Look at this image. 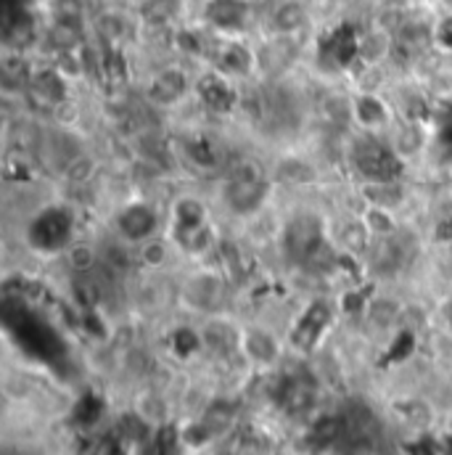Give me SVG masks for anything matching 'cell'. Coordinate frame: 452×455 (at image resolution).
Instances as JSON below:
<instances>
[{
	"label": "cell",
	"instance_id": "obj_1",
	"mask_svg": "<svg viewBox=\"0 0 452 455\" xmlns=\"http://www.w3.org/2000/svg\"><path fill=\"white\" fill-rule=\"evenodd\" d=\"M267 178L259 170V164L254 162H241L238 167L230 170L226 186V202L227 207L235 215H249L257 212L262 207V202L267 199Z\"/></svg>",
	"mask_w": 452,
	"mask_h": 455
},
{
	"label": "cell",
	"instance_id": "obj_2",
	"mask_svg": "<svg viewBox=\"0 0 452 455\" xmlns=\"http://www.w3.org/2000/svg\"><path fill=\"white\" fill-rule=\"evenodd\" d=\"M72 228L75 220L64 207H48L32 220L27 238L37 251H61L72 238Z\"/></svg>",
	"mask_w": 452,
	"mask_h": 455
},
{
	"label": "cell",
	"instance_id": "obj_3",
	"mask_svg": "<svg viewBox=\"0 0 452 455\" xmlns=\"http://www.w3.org/2000/svg\"><path fill=\"white\" fill-rule=\"evenodd\" d=\"M357 170L373 183H394L402 170V162L394 148L378 143H362L357 151Z\"/></svg>",
	"mask_w": 452,
	"mask_h": 455
},
{
	"label": "cell",
	"instance_id": "obj_4",
	"mask_svg": "<svg viewBox=\"0 0 452 455\" xmlns=\"http://www.w3.org/2000/svg\"><path fill=\"white\" fill-rule=\"evenodd\" d=\"M323 226L315 215L302 212L297 215L289 228H286V251L297 259V262H307L321 246H323Z\"/></svg>",
	"mask_w": 452,
	"mask_h": 455
},
{
	"label": "cell",
	"instance_id": "obj_5",
	"mask_svg": "<svg viewBox=\"0 0 452 455\" xmlns=\"http://www.w3.org/2000/svg\"><path fill=\"white\" fill-rule=\"evenodd\" d=\"M202 13H204V21L218 35H238L249 27L251 3L249 0H207Z\"/></svg>",
	"mask_w": 452,
	"mask_h": 455
},
{
	"label": "cell",
	"instance_id": "obj_6",
	"mask_svg": "<svg viewBox=\"0 0 452 455\" xmlns=\"http://www.w3.org/2000/svg\"><path fill=\"white\" fill-rule=\"evenodd\" d=\"M116 230L130 243L151 241V235L159 230V215L151 204H127L116 215Z\"/></svg>",
	"mask_w": 452,
	"mask_h": 455
},
{
	"label": "cell",
	"instance_id": "obj_7",
	"mask_svg": "<svg viewBox=\"0 0 452 455\" xmlns=\"http://www.w3.org/2000/svg\"><path fill=\"white\" fill-rule=\"evenodd\" d=\"M212 61H215V69L226 77H246L251 69H254V53L241 43V40H233L226 37L215 45L212 51Z\"/></svg>",
	"mask_w": 452,
	"mask_h": 455
},
{
	"label": "cell",
	"instance_id": "obj_8",
	"mask_svg": "<svg viewBox=\"0 0 452 455\" xmlns=\"http://www.w3.org/2000/svg\"><path fill=\"white\" fill-rule=\"evenodd\" d=\"M188 93V77L183 69L178 67H170V69H162L151 85H148V99L159 107H172L178 104L183 96Z\"/></svg>",
	"mask_w": 452,
	"mask_h": 455
},
{
	"label": "cell",
	"instance_id": "obj_9",
	"mask_svg": "<svg viewBox=\"0 0 452 455\" xmlns=\"http://www.w3.org/2000/svg\"><path fill=\"white\" fill-rule=\"evenodd\" d=\"M323 59L337 67V69H344L349 67L354 59H360V35H354L352 27H339L326 43H323Z\"/></svg>",
	"mask_w": 452,
	"mask_h": 455
},
{
	"label": "cell",
	"instance_id": "obj_10",
	"mask_svg": "<svg viewBox=\"0 0 452 455\" xmlns=\"http://www.w3.org/2000/svg\"><path fill=\"white\" fill-rule=\"evenodd\" d=\"M199 96L215 112H230L235 107V88H233L230 77L220 75V72H212L199 83Z\"/></svg>",
	"mask_w": 452,
	"mask_h": 455
},
{
	"label": "cell",
	"instance_id": "obj_11",
	"mask_svg": "<svg viewBox=\"0 0 452 455\" xmlns=\"http://www.w3.org/2000/svg\"><path fill=\"white\" fill-rule=\"evenodd\" d=\"M186 297L188 302L196 307V310H218L226 299V289H223V281L218 275H199L188 283L186 289Z\"/></svg>",
	"mask_w": 452,
	"mask_h": 455
},
{
	"label": "cell",
	"instance_id": "obj_12",
	"mask_svg": "<svg viewBox=\"0 0 452 455\" xmlns=\"http://www.w3.org/2000/svg\"><path fill=\"white\" fill-rule=\"evenodd\" d=\"M352 114H354L357 124L365 127V130H378V127H386L392 122V112H389L386 101L373 96V93L357 96L352 101Z\"/></svg>",
	"mask_w": 452,
	"mask_h": 455
},
{
	"label": "cell",
	"instance_id": "obj_13",
	"mask_svg": "<svg viewBox=\"0 0 452 455\" xmlns=\"http://www.w3.org/2000/svg\"><path fill=\"white\" fill-rule=\"evenodd\" d=\"M29 93L43 101L45 107H59L67 96V77L59 72V69H45V72H37L32 80H29Z\"/></svg>",
	"mask_w": 452,
	"mask_h": 455
},
{
	"label": "cell",
	"instance_id": "obj_14",
	"mask_svg": "<svg viewBox=\"0 0 452 455\" xmlns=\"http://www.w3.org/2000/svg\"><path fill=\"white\" fill-rule=\"evenodd\" d=\"M207 223H210L207 207L199 199H194V196L180 199L175 204V210H172V230H175V238L178 235H186V233H191L196 228H204Z\"/></svg>",
	"mask_w": 452,
	"mask_h": 455
},
{
	"label": "cell",
	"instance_id": "obj_15",
	"mask_svg": "<svg viewBox=\"0 0 452 455\" xmlns=\"http://www.w3.org/2000/svg\"><path fill=\"white\" fill-rule=\"evenodd\" d=\"M307 21V8L299 0H283L278 3V8L273 11V32H278L281 37H289L294 32H299Z\"/></svg>",
	"mask_w": 452,
	"mask_h": 455
},
{
	"label": "cell",
	"instance_id": "obj_16",
	"mask_svg": "<svg viewBox=\"0 0 452 455\" xmlns=\"http://www.w3.org/2000/svg\"><path fill=\"white\" fill-rule=\"evenodd\" d=\"M329 323V307L326 305H313L302 318L299 323L294 326V344H299L302 349H310L318 334L323 331V326Z\"/></svg>",
	"mask_w": 452,
	"mask_h": 455
},
{
	"label": "cell",
	"instance_id": "obj_17",
	"mask_svg": "<svg viewBox=\"0 0 452 455\" xmlns=\"http://www.w3.org/2000/svg\"><path fill=\"white\" fill-rule=\"evenodd\" d=\"M243 352L249 355L251 363L267 365V363H273L278 357V341L273 339L267 331H262V329H251L243 337Z\"/></svg>",
	"mask_w": 452,
	"mask_h": 455
},
{
	"label": "cell",
	"instance_id": "obj_18",
	"mask_svg": "<svg viewBox=\"0 0 452 455\" xmlns=\"http://www.w3.org/2000/svg\"><path fill=\"white\" fill-rule=\"evenodd\" d=\"M178 243L188 254H207V251L215 249V228L210 223L204 228H196V230H191L186 235H178Z\"/></svg>",
	"mask_w": 452,
	"mask_h": 455
},
{
	"label": "cell",
	"instance_id": "obj_19",
	"mask_svg": "<svg viewBox=\"0 0 452 455\" xmlns=\"http://www.w3.org/2000/svg\"><path fill=\"white\" fill-rule=\"evenodd\" d=\"M362 223H365V228H368L373 235H384V238H392V233L397 230L394 220H392V215H389V210L376 207V204L365 212Z\"/></svg>",
	"mask_w": 452,
	"mask_h": 455
},
{
	"label": "cell",
	"instance_id": "obj_20",
	"mask_svg": "<svg viewBox=\"0 0 452 455\" xmlns=\"http://www.w3.org/2000/svg\"><path fill=\"white\" fill-rule=\"evenodd\" d=\"M178 5H180V0H143V16H146V21L164 24L178 13Z\"/></svg>",
	"mask_w": 452,
	"mask_h": 455
},
{
	"label": "cell",
	"instance_id": "obj_21",
	"mask_svg": "<svg viewBox=\"0 0 452 455\" xmlns=\"http://www.w3.org/2000/svg\"><path fill=\"white\" fill-rule=\"evenodd\" d=\"M188 156L199 167H212L215 164V143L210 138L196 135V138L188 140Z\"/></svg>",
	"mask_w": 452,
	"mask_h": 455
},
{
	"label": "cell",
	"instance_id": "obj_22",
	"mask_svg": "<svg viewBox=\"0 0 452 455\" xmlns=\"http://www.w3.org/2000/svg\"><path fill=\"white\" fill-rule=\"evenodd\" d=\"M432 40L445 53H452V11L437 19V24L432 27Z\"/></svg>",
	"mask_w": 452,
	"mask_h": 455
},
{
	"label": "cell",
	"instance_id": "obj_23",
	"mask_svg": "<svg viewBox=\"0 0 452 455\" xmlns=\"http://www.w3.org/2000/svg\"><path fill=\"white\" fill-rule=\"evenodd\" d=\"M69 254L75 257V267L83 270V273L93 265V249H91V246H77V249H72Z\"/></svg>",
	"mask_w": 452,
	"mask_h": 455
},
{
	"label": "cell",
	"instance_id": "obj_24",
	"mask_svg": "<svg viewBox=\"0 0 452 455\" xmlns=\"http://www.w3.org/2000/svg\"><path fill=\"white\" fill-rule=\"evenodd\" d=\"M143 257H146V262H154V265H159V262H164V243H159V241H148L146 243V249H143Z\"/></svg>",
	"mask_w": 452,
	"mask_h": 455
}]
</instances>
